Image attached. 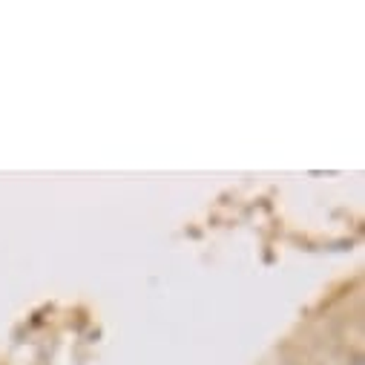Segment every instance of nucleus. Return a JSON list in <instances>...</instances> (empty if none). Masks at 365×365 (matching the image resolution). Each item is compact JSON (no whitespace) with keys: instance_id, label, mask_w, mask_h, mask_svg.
<instances>
[]
</instances>
